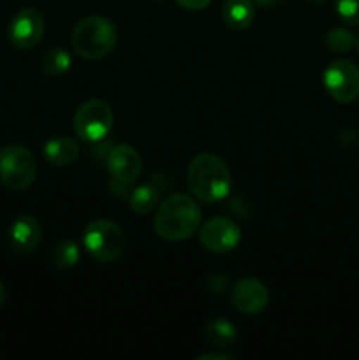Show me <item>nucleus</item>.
<instances>
[{
	"mask_svg": "<svg viewBox=\"0 0 359 360\" xmlns=\"http://www.w3.org/2000/svg\"><path fill=\"white\" fill-rule=\"evenodd\" d=\"M201 218L203 213L194 197L187 193H172L157 206L153 229L158 238L165 241H185L199 229Z\"/></svg>",
	"mask_w": 359,
	"mask_h": 360,
	"instance_id": "f257e3e1",
	"label": "nucleus"
},
{
	"mask_svg": "<svg viewBox=\"0 0 359 360\" xmlns=\"http://www.w3.org/2000/svg\"><path fill=\"white\" fill-rule=\"evenodd\" d=\"M190 192L201 202L215 204L231 193L232 178L227 164L215 153H199L187 171Z\"/></svg>",
	"mask_w": 359,
	"mask_h": 360,
	"instance_id": "f03ea898",
	"label": "nucleus"
},
{
	"mask_svg": "<svg viewBox=\"0 0 359 360\" xmlns=\"http://www.w3.org/2000/svg\"><path fill=\"white\" fill-rule=\"evenodd\" d=\"M70 42L81 58L101 60L115 49L118 30L109 18L87 16L74 27Z\"/></svg>",
	"mask_w": 359,
	"mask_h": 360,
	"instance_id": "7ed1b4c3",
	"label": "nucleus"
},
{
	"mask_svg": "<svg viewBox=\"0 0 359 360\" xmlns=\"http://www.w3.org/2000/svg\"><path fill=\"white\" fill-rule=\"evenodd\" d=\"M83 246L99 262H113L125 252L127 239L122 229L108 218L92 220L83 231Z\"/></svg>",
	"mask_w": 359,
	"mask_h": 360,
	"instance_id": "20e7f679",
	"label": "nucleus"
},
{
	"mask_svg": "<svg viewBox=\"0 0 359 360\" xmlns=\"http://www.w3.org/2000/svg\"><path fill=\"white\" fill-rule=\"evenodd\" d=\"M37 176V162L28 148L9 144L0 150V181L6 188L20 192L28 188Z\"/></svg>",
	"mask_w": 359,
	"mask_h": 360,
	"instance_id": "39448f33",
	"label": "nucleus"
},
{
	"mask_svg": "<svg viewBox=\"0 0 359 360\" xmlns=\"http://www.w3.org/2000/svg\"><path fill=\"white\" fill-rule=\"evenodd\" d=\"M113 122L115 116L108 102L92 98L77 108L74 115V132L84 143H99L111 132Z\"/></svg>",
	"mask_w": 359,
	"mask_h": 360,
	"instance_id": "423d86ee",
	"label": "nucleus"
},
{
	"mask_svg": "<svg viewBox=\"0 0 359 360\" xmlns=\"http://www.w3.org/2000/svg\"><path fill=\"white\" fill-rule=\"evenodd\" d=\"M324 86L336 102H354L359 97V69L348 60H334L324 70Z\"/></svg>",
	"mask_w": 359,
	"mask_h": 360,
	"instance_id": "0eeeda50",
	"label": "nucleus"
},
{
	"mask_svg": "<svg viewBox=\"0 0 359 360\" xmlns=\"http://www.w3.org/2000/svg\"><path fill=\"white\" fill-rule=\"evenodd\" d=\"M44 35V18L39 11L21 9L11 18L9 27H7V37L14 48L27 51L35 48L42 41Z\"/></svg>",
	"mask_w": 359,
	"mask_h": 360,
	"instance_id": "6e6552de",
	"label": "nucleus"
},
{
	"mask_svg": "<svg viewBox=\"0 0 359 360\" xmlns=\"http://www.w3.org/2000/svg\"><path fill=\"white\" fill-rule=\"evenodd\" d=\"M199 241L208 252L229 253L241 241V231L234 220L225 217H215L208 220L199 231Z\"/></svg>",
	"mask_w": 359,
	"mask_h": 360,
	"instance_id": "1a4fd4ad",
	"label": "nucleus"
},
{
	"mask_svg": "<svg viewBox=\"0 0 359 360\" xmlns=\"http://www.w3.org/2000/svg\"><path fill=\"white\" fill-rule=\"evenodd\" d=\"M270 302L267 287L257 278H241L231 290V304L243 315H257Z\"/></svg>",
	"mask_w": 359,
	"mask_h": 360,
	"instance_id": "9d476101",
	"label": "nucleus"
},
{
	"mask_svg": "<svg viewBox=\"0 0 359 360\" xmlns=\"http://www.w3.org/2000/svg\"><path fill=\"white\" fill-rule=\"evenodd\" d=\"M106 164H108V172L111 179L132 185L141 176L143 158L137 153L136 148L129 146V144H118L108 153Z\"/></svg>",
	"mask_w": 359,
	"mask_h": 360,
	"instance_id": "9b49d317",
	"label": "nucleus"
},
{
	"mask_svg": "<svg viewBox=\"0 0 359 360\" xmlns=\"http://www.w3.org/2000/svg\"><path fill=\"white\" fill-rule=\"evenodd\" d=\"M42 227L32 214H21L9 227V245L18 253H30L41 245Z\"/></svg>",
	"mask_w": 359,
	"mask_h": 360,
	"instance_id": "f8f14e48",
	"label": "nucleus"
},
{
	"mask_svg": "<svg viewBox=\"0 0 359 360\" xmlns=\"http://www.w3.org/2000/svg\"><path fill=\"white\" fill-rule=\"evenodd\" d=\"M256 7L252 0H225L222 7V20L225 27L234 32L246 30L253 23Z\"/></svg>",
	"mask_w": 359,
	"mask_h": 360,
	"instance_id": "ddd939ff",
	"label": "nucleus"
},
{
	"mask_svg": "<svg viewBox=\"0 0 359 360\" xmlns=\"http://www.w3.org/2000/svg\"><path fill=\"white\" fill-rule=\"evenodd\" d=\"M44 157L49 164L56 167H65V165L74 164L80 157V146L70 137H53L44 144Z\"/></svg>",
	"mask_w": 359,
	"mask_h": 360,
	"instance_id": "4468645a",
	"label": "nucleus"
},
{
	"mask_svg": "<svg viewBox=\"0 0 359 360\" xmlns=\"http://www.w3.org/2000/svg\"><path fill=\"white\" fill-rule=\"evenodd\" d=\"M206 341L215 348H232L238 341V330L227 319H211L206 326Z\"/></svg>",
	"mask_w": 359,
	"mask_h": 360,
	"instance_id": "2eb2a0df",
	"label": "nucleus"
},
{
	"mask_svg": "<svg viewBox=\"0 0 359 360\" xmlns=\"http://www.w3.org/2000/svg\"><path fill=\"white\" fill-rule=\"evenodd\" d=\"M158 199H160V192H158L157 186L151 185V183H143V185L130 190V210L139 217H146L158 206Z\"/></svg>",
	"mask_w": 359,
	"mask_h": 360,
	"instance_id": "dca6fc26",
	"label": "nucleus"
},
{
	"mask_svg": "<svg viewBox=\"0 0 359 360\" xmlns=\"http://www.w3.org/2000/svg\"><path fill=\"white\" fill-rule=\"evenodd\" d=\"M80 245L74 239H62L49 253V260L56 269H70L80 262Z\"/></svg>",
	"mask_w": 359,
	"mask_h": 360,
	"instance_id": "f3484780",
	"label": "nucleus"
},
{
	"mask_svg": "<svg viewBox=\"0 0 359 360\" xmlns=\"http://www.w3.org/2000/svg\"><path fill=\"white\" fill-rule=\"evenodd\" d=\"M70 55L62 48H53L42 55L41 69L48 76H62L70 69Z\"/></svg>",
	"mask_w": 359,
	"mask_h": 360,
	"instance_id": "a211bd4d",
	"label": "nucleus"
},
{
	"mask_svg": "<svg viewBox=\"0 0 359 360\" xmlns=\"http://www.w3.org/2000/svg\"><path fill=\"white\" fill-rule=\"evenodd\" d=\"M355 44V39L347 28H331L326 34V46L331 53H338V55H344V53L351 51L352 46Z\"/></svg>",
	"mask_w": 359,
	"mask_h": 360,
	"instance_id": "6ab92c4d",
	"label": "nucleus"
},
{
	"mask_svg": "<svg viewBox=\"0 0 359 360\" xmlns=\"http://www.w3.org/2000/svg\"><path fill=\"white\" fill-rule=\"evenodd\" d=\"M334 9L344 23L359 25V0H334Z\"/></svg>",
	"mask_w": 359,
	"mask_h": 360,
	"instance_id": "aec40b11",
	"label": "nucleus"
},
{
	"mask_svg": "<svg viewBox=\"0 0 359 360\" xmlns=\"http://www.w3.org/2000/svg\"><path fill=\"white\" fill-rule=\"evenodd\" d=\"M206 287L208 290L213 292V294H222V292L227 290L229 287L227 276H225V274H213V276H210V280L206 281Z\"/></svg>",
	"mask_w": 359,
	"mask_h": 360,
	"instance_id": "412c9836",
	"label": "nucleus"
},
{
	"mask_svg": "<svg viewBox=\"0 0 359 360\" xmlns=\"http://www.w3.org/2000/svg\"><path fill=\"white\" fill-rule=\"evenodd\" d=\"M180 7L187 11H203L211 4V0H175Z\"/></svg>",
	"mask_w": 359,
	"mask_h": 360,
	"instance_id": "4be33fe9",
	"label": "nucleus"
},
{
	"mask_svg": "<svg viewBox=\"0 0 359 360\" xmlns=\"http://www.w3.org/2000/svg\"><path fill=\"white\" fill-rule=\"evenodd\" d=\"M231 354H224V352H211V354H203L197 357V360H231Z\"/></svg>",
	"mask_w": 359,
	"mask_h": 360,
	"instance_id": "5701e85b",
	"label": "nucleus"
},
{
	"mask_svg": "<svg viewBox=\"0 0 359 360\" xmlns=\"http://www.w3.org/2000/svg\"><path fill=\"white\" fill-rule=\"evenodd\" d=\"M252 2L259 7H271L280 2V0H252Z\"/></svg>",
	"mask_w": 359,
	"mask_h": 360,
	"instance_id": "b1692460",
	"label": "nucleus"
},
{
	"mask_svg": "<svg viewBox=\"0 0 359 360\" xmlns=\"http://www.w3.org/2000/svg\"><path fill=\"white\" fill-rule=\"evenodd\" d=\"M4 301H6V287H4V283L0 281V306L4 304Z\"/></svg>",
	"mask_w": 359,
	"mask_h": 360,
	"instance_id": "393cba45",
	"label": "nucleus"
},
{
	"mask_svg": "<svg viewBox=\"0 0 359 360\" xmlns=\"http://www.w3.org/2000/svg\"><path fill=\"white\" fill-rule=\"evenodd\" d=\"M308 2H312V4H322V2H326V0H308Z\"/></svg>",
	"mask_w": 359,
	"mask_h": 360,
	"instance_id": "a878e982",
	"label": "nucleus"
},
{
	"mask_svg": "<svg viewBox=\"0 0 359 360\" xmlns=\"http://www.w3.org/2000/svg\"><path fill=\"white\" fill-rule=\"evenodd\" d=\"M355 48H358V53H359V34H358V37H355Z\"/></svg>",
	"mask_w": 359,
	"mask_h": 360,
	"instance_id": "bb28decb",
	"label": "nucleus"
}]
</instances>
